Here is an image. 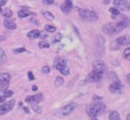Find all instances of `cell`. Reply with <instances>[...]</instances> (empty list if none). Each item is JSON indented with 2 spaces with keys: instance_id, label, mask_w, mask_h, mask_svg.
Instances as JSON below:
<instances>
[{
  "instance_id": "obj_1",
  "label": "cell",
  "mask_w": 130,
  "mask_h": 120,
  "mask_svg": "<svg viewBox=\"0 0 130 120\" xmlns=\"http://www.w3.org/2000/svg\"><path fill=\"white\" fill-rule=\"evenodd\" d=\"M106 110V105L103 102H93L86 106V114L90 118H95L96 116L103 114Z\"/></svg>"
},
{
  "instance_id": "obj_2",
  "label": "cell",
  "mask_w": 130,
  "mask_h": 120,
  "mask_svg": "<svg viewBox=\"0 0 130 120\" xmlns=\"http://www.w3.org/2000/svg\"><path fill=\"white\" fill-rule=\"evenodd\" d=\"M77 12L79 17L85 21H96L99 19V15L95 11L85 9V8H77Z\"/></svg>"
},
{
  "instance_id": "obj_3",
  "label": "cell",
  "mask_w": 130,
  "mask_h": 120,
  "mask_svg": "<svg viewBox=\"0 0 130 120\" xmlns=\"http://www.w3.org/2000/svg\"><path fill=\"white\" fill-rule=\"evenodd\" d=\"M11 75L8 72H2L0 73V92L4 93L8 89L10 84Z\"/></svg>"
},
{
  "instance_id": "obj_4",
  "label": "cell",
  "mask_w": 130,
  "mask_h": 120,
  "mask_svg": "<svg viewBox=\"0 0 130 120\" xmlns=\"http://www.w3.org/2000/svg\"><path fill=\"white\" fill-rule=\"evenodd\" d=\"M14 105H15V101L13 99L1 104L0 105V115H4V114H7L8 112H10L14 108Z\"/></svg>"
},
{
  "instance_id": "obj_5",
  "label": "cell",
  "mask_w": 130,
  "mask_h": 120,
  "mask_svg": "<svg viewBox=\"0 0 130 120\" xmlns=\"http://www.w3.org/2000/svg\"><path fill=\"white\" fill-rule=\"evenodd\" d=\"M92 71L98 73H103L106 71V64L103 60H95L92 63Z\"/></svg>"
},
{
  "instance_id": "obj_6",
  "label": "cell",
  "mask_w": 130,
  "mask_h": 120,
  "mask_svg": "<svg viewBox=\"0 0 130 120\" xmlns=\"http://www.w3.org/2000/svg\"><path fill=\"white\" fill-rule=\"evenodd\" d=\"M44 100V95L42 93H39L37 95H32V96H27L24 101L26 103H29V104H38L40 102H42Z\"/></svg>"
},
{
  "instance_id": "obj_7",
  "label": "cell",
  "mask_w": 130,
  "mask_h": 120,
  "mask_svg": "<svg viewBox=\"0 0 130 120\" xmlns=\"http://www.w3.org/2000/svg\"><path fill=\"white\" fill-rule=\"evenodd\" d=\"M67 67V62L64 58H61V57H58L55 59V62H54V68L57 69L58 71H62L63 69H65Z\"/></svg>"
},
{
  "instance_id": "obj_8",
  "label": "cell",
  "mask_w": 130,
  "mask_h": 120,
  "mask_svg": "<svg viewBox=\"0 0 130 120\" xmlns=\"http://www.w3.org/2000/svg\"><path fill=\"white\" fill-rule=\"evenodd\" d=\"M103 73H98V72H93L91 71L85 78V82H98L103 78Z\"/></svg>"
},
{
  "instance_id": "obj_9",
  "label": "cell",
  "mask_w": 130,
  "mask_h": 120,
  "mask_svg": "<svg viewBox=\"0 0 130 120\" xmlns=\"http://www.w3.org/2000/svg\"><path fill=\"white\" fill-rule=\"evenodd\" d=\"M75 107H76V105H75V104H72V103H71V104H68V105H65L64 107H62V108L60 109L59 113H60L61 116H67V115H70V114L74 111Z\"/></svg>"
},
{
  "instance_id": "obj_10",
  "label": "cell",
  "mask_w": 130,
  "mask_h": 120,
  "mask_svg": "<svg viewBox=\"0 0 130 120\" xmlns=\"http://www.w3.org/2000/svg\"><path fill=\"white\" fill-rule=\"evenodd\" d=\"M72 8H73V3H72V1H71V0H66V1H65V2H63V3H62V5L60 6L61 11H62L65 15H68V14L71 12Z\"/></svg>"
},
{
  "instance_id": "obj_11",
  "label": "cell",
  "mask_w": 130,
  "mask_h": 120,
  "mask_svg": "<svg viewBox=\"0 0 130 120\" xmlns=\"http://www.w3.org/2000/svg\"><path fill=\"white\" fill-rule=\"evenodd\" d=\"M35 15H36V13L29 11L26 6H22V7L17 11V16H18L19 18H25V17H28V16H35Z\"/></svg>"
},
{
  "instance_id": "obj_12",
  "label": "cell",
  "mask_w": 130,
  "mask_h": 120,
  "mask_svg": "<svg viewBox=\"0 0 130 120\" xmlns=\"http://www.w3.org/2000/svg\"><path fill=\"white\" fill-rule=\"evenodd\" d=\"M109 91L113 94H118L122 91V83L120 80L118 81H113L110 85H109Z\"/></svg>"
},
{
  "instance_id": "obj_13",
  "label": "cell",
  "mask_w": 130,
  "mask_h": 120,
  "mask_svg": "<svg viewBox=\"0 0 130 120\" xmlns=\"http://www.w3.org/2000/svg\"><path fill=\"white\" fill-rule=\"evenodd\" d=\"M118 46H130V36H122L116 40Z\"/></svg>"
},
{
  "instance_id": "obj_14",
  "label": "cell",
  "mask_w": 130,
  "mask_h": 120,
  "mask_svg": "<svg viewBox=\"0 0 130 120\" xmlns=\"http://www.w3.org/2000/svg\"><path fill=\"white\" fill-rule=\"evenodd\" d=\"M3 25H4L5 28H7V29H11V31L16 28V23H15V21H14L13 19H4V21H3Z\"/></svg>"
},
{
  "instance_id": "obj_15",
  "label": "cell",
  "mask_w": 130,
  "mask_h": 120,
  "mask_svg": "<svg viewBox=\"0 0 130 120\" xmlns=\"http://www.w3.org/2000/svg\"><path fill=\"white\" fill-rule=\"evenodd\" d=\"M41 33H42V32L39 31V29H32V31H30V32L27 33L26 37H27L29 40H35V39H37V38H40Z\"/></svg>"
},
{
  "instance_id": "obj_16",
  "label": "cell",
  "mask_w": 130,
  "mask_h": 120,
  "mask_svg": "<svg viewBox=\"0 0 130 120\" xmlns=\"http://www.w3.org/2000/svg\"><path fill=\"white\" fill-rule=\"evenodd\" d=\"M112 28H113V22H109V23H107V24H105V25L103 26V32H104L105 34H107V35L112 36V35H113Z\"/></svg>"
},
{
  "instance_id": "obj_17",
  "label": "cell",
  "mask_w": 130,
  "mask_h": 120,
  "mask_svg": "<svg viewBox=\"0 0 130 120\" xmlns=\"http://www.w3.org/2000/svg\"><path fill=\"white\" fill-rule=\"evenodd\" d=\"M109 120H121L118 111L112 110V111L109 113Z\"/></svg>"
},
{
  "instance_id": "obj_18",
  "label": "cell",
  "mask_w": 130,
  "mask_h": 120,
  "mask_svg": "<svg viewBox=\"0 0 130 120\" xmlns=\"http://www.w3.org/2000/svg\"><path fill=\"white\" fill-rule=\"evenodd\" d=\"M109 10H110V12L112 13V15H111L112 19H117V17L120 16V10H119L118 8H116V7H111Z\"/></svg>"
},
{
  "instance_id": "obj_19",
  "label": "cell",
  "mask_w": 130,
  "mask_h": 120,
  "mask_svg": "<svg viewBox=\"0 0 130 120\" xmlns=\"http://www.w3.org/2000/svg\"><path fill=\"white\" fill-rule=\"evenodd\" d=\"M121 10L123 11H130V2L129 1H122L121 0V5L119 7Z\"/></svg>"
},
{
  "instance_id": "obj_20",
  "label": "cell",
  "mask_w": 130,
  "mask_h": 120,
  "mask_svg": "<svg viewBox=\"0 0 130 120\" xmlns=\"http://www.w3.org/2000/svg\"><path fill=\"white\" fill-rule=\"evenodd\" d=\"M1 15H2L5 19H10V17L12 16V10H11V9H9V8L4 9V10H2Z\"/></svg>"
},
{
  "instance_id": "obj_21",
  "label": "cell",
  "mask_w": 130,
  "mask_h": 120,
  "mask_svg": "<svg viewBox=\"0 0 130 120\" xmlns=\"http://www.w3.org/2000/svg\"><path fill=\"white\" fill-rule=\"evenodd\" d=\"M42 14L44 15V17H45L47 20L52 21V20H54V19H55L54 14H53L52 12H50V11H43V12H42Z\"/></svg>"
},
{
  "instance_id": "obj_22",
  "label": "cell",
  "mask_w": 130,
  "mask_h": 120,
  "mask_svg": "<svg viewBox=\"0 0 130 120\" xmlns=\"http://www.w3.org/2000/svg\"><path fill=\"white\" fill-rule=\"evenodd\" d=\"M44 29H45L46 33H56V31H57L56 26L52 25V24H46L44 26Z\"/></svg>"
},
{
  "instance_id": "obj_23",
  "label": "cell",
  "mask_w": 130,
  "mask_h": 120,
  "mask_svg": "<svg viewBox=\"0 0 130 120\" xmlns=\"http://www.w3.org/2000/svg\"><path fill=\"white\" fill-rule=\"evenodd\" d=\"M63 82H64V79H63V77L62 76H57L56 78H55V86L56 87H60L62 84H63Z\"/></svg>"
},
{
  "instance_id": "obj_24",
  "label": "cell",
  "mask_w": 130,
  "mask_h": 120,
  "mask_svg": "<svg viewBox=\"0 0 130 120\" xmlns=\"http://www.w3.org/2000/svg\"><path fill=\"white\" fill-rule=\"evenodd\" d=\"M38 46L41 49H48V48H50V44L47 41H45V40L44 41H40L39 44H38Z\"/></svg>"
},
{
  "instance_id": "obj_25",
  "label": "cell",
  "mask_w": 130,
  "mask_h": 120,
  "mask_svg": "<svg viewBox=\"0 0 130 120\" xmlns=\"http://www.w3.org/2000/svg\"><path fill=\"white\" fill-rule=\"evenodd\" d=\"M31 109L35 111V113H38V114H41L43 112V109L40 105L38 104H31Z\"/></svg>"
},
{
  "instance_id": "obj_26",
  "label": "cell",
  "mask_w": 130,
  "mask_h": 120,
  "mask_svg": "<svg viewBox=\"0 0 130 120\" xmlns=\"http://www.w3.org/2000/svg\"><path fill=\"white\" fill-rule=\"evenodd\" d=\"M123 57L127 60H130V47L125 48V50L123 52Z\"/></svg>"
},
{
  "instance_id": "obj_27",
  "label": "cell",
  "mask_w": 130,
  "mask_h": 120,
  "mask_svg": "<svg viewBox=\"0 0 130 120\" xmlns=\"http://www.w3.org/2000/svg\"><path fill=\"white\" fill-rule=\"evenodd\" d=\"M61 39H62V35H61L60 33H57V34L53 37V43L55 44V43H57V42H60Z\"/></svg>"
},
{
  "instance_id": "obj_28",
  "label": "cell",
  "mask_w": 130,
  "mask_h": 120,
  "mask_svg": "<svg viewBox=\"0 0 130 120\" xmlns=\"http://www.w3.org/2000/svg\"><path fill=\"white\" fill-rule=\"evenodd\" d=\"M25 51H26V49H25L24 47H19V48L14 49L12 52H13L14 54H18V53H23V52H25Z\"/></svg>"
},
{
  "instance_id": "obj_29",
  "label": "cell",
  "mask_w": 130,
  "mask_h": 120,
  "mask_svg": "<svg viewBox=\"0 0 130 120\" xmlns=\"http://www.w3.org/2000/svg\"><path fill=\"white\" fill-rule=\"evenodd\" d=\"M5 60H6V54H5V52L3 50L0 49V62H3Z\"/></svg>"
},
{
  "instance_id": "obj_30",
  "label": "cell",
  "mask_w": 130,
  "mask_h": 120,
  "mask_svg": "<svg viewBox=\"0 0 130 120\" xmlns=\"http://www.w3.org/2000/svg\"><path fill=\"white\" fill-rule=\"evenodd\" d=\"M12 95H13V92H12L11 89H7L6 92H4V93H3V97H5V98L12 97Z\"/></svg>"
},
{
  "instance_id": "obj_31",
  "label": "cell",
  "mask_w": 130,
  "mask_h": 120,
  "mask_svg": "<svg viewBox=\"0 0 130 120\" xmlns=\"http://www.w3.org/2000/svg\"><path fill=\"white\" fill-rule=\"evenodd\" d=\"M42 72L43 73H49L50 72V66L49 65H45V66H43L42 67Z\"/></svg>"
},
{
  "instance_id": "obj_32",
  "label": "cell",
  "mask_w": 130,
  "mask_h": 120,
  "mask_svg": "<svg viewBox=\"0 0 130 120\" xmlns=\"http://www.w3.org/2000/svg\"><path fill=\"white\" fill-rule=\"evenodd\" d=\"M27 78H28V80H35V75H34V73L31 71L27 72Z\"/></svg>"
},
{
  "instance_id": "obj_33",
  "label": "cell",
  "mask_w": 130,
  "mask_h": 120,
  "mask_svg": "<svg viewBox=\"0 0 130 120\" xmlns=\"http://www.w3.org/2000/svg\"><path fill=\"white\" fill-rule=\"evenodd\" d=\"M43 3L46 5H52V4H54V1L53 0H43Z\"/></svg>"
},
{
  "instance_id": "obj_34",
  "label": "cell",
  "mask_w": 130,
  "mask_h": 120,
  "mask_svg": "<svg viewBox=\"0 0 130 120\" xmlns=\"http://www.w3.org/2000/svg\"><path fill=\"white\" fill-rule=\"evenodd\" d=\"M61 73H62L63 75H68V74H69V68H68V66H67L65 69H63V70L61 71Z\"/></svg>"
},
{
  "instance_id": "obj_35",
  "label": "cell",
  "mask_w": 130,
  "mask_h": 120,
  "mask_svg": "<svg viewBox=\"0 0 130 120\" xmlns=\"http://www.w3.org/2000/svg\"><path fill=\"white\" fill-rule=\"evenodd\" d=\"M92 100L93 101H101V100H103V97H100V96H96V95H94L93 97H92Z\"/></svg>"
},
{
  "instance_id": "obj_36",
  "label": "cell",
  "mask_w": 130,
  "mask_h": 120,
  "mask_svg": "<svg viewBox=\"0 0 130 120\" xmlns=\"http://www.w3.org/2000/svg\"><path fill=\"white\" fill-rule=\"evenodd\" d=\"M30 21H31V22H35V24H37V25H39V24H40V21H39L38 19H36L35 17L30 18Z\"/></svg>"
},
{
  "instance_id": "obj_37",
  "label": "cell",
  "mask_w": 130,
  "mask_h": 120,
  "mask_svg": "<svg viewBox=\"0 0 130 120\" xmlns=\"http://www.w3.org/2000/svg\"><path fill=\"white\" fill-rule=\"evenodd\" d=\"M6 3H7V1H5V0H0V8H2L4 5H6Z\"/></svg>"
},
{
  "instance_id": "obj_38",
  "label": "cell",
  "mask_w": 130,
  "mask_h": 120,
  "mask_svg": "<svg viewBox=\"0 0 130 120\" xmlns=\"http://www.w3.org/2000/svg\"><path fill=\"white\" fill-rule=\"evenodd\" d=\"M48 37V34H42L41 33V36H40V38L42 39V41H44V39H46Z\"/></svg>"
},
{
  "instance_id": "obj_39",
  "label": "cell",
  "mask_w": 130,
  "mask_h": 120,
  "mask_svg": "<svg viewBox=\"0 0 130 120\" xmlns=\"http://www.w3.org/2000/svg\"><path fill=\"white\" fill-rule=\"evenodd\" d=\"M22 109H23L24 113H26V114H29V109H28L27 107H22Z\"/></svg>"
},
{
  "instance_id": "obj_40",
  "label": "cell",
  "mask_w": 130,
  "mask_h": 120,
  "mask_svg": "<svg viewBox=\"0 0 130 120\" xmlns=\"http://www.w3.org/2000/svg\"><path fill=\"white\" fill-rule=\"evenodd\" d=\"M6 40V37H4V36H2V35H0V43H2V42H4Z\"/></svg>"
},
{
  "instance_id": "obj_41",
  "label": "cell",
  "mask_w": 130,
  "mask_h": 120,
  "mask_svg": "<svg viewBox=\"0 0 130 120\" xmlns=\"http://www.w3.org/2000/svg\"><path fill=\"white\" fill-rule=\"evenodd\" d=\"M31 91H34V92H37V91H38V86L34 84V85L31 86Z\"/></svg>"
},
{
  "instance_id": "obj_42",
  "label": "cell",
  "mask_w": 130,
  "mask_h": 120,
  "mask_svg": "<svg viewBox=\"0 0 130 120\" xmlns=\"http://www.w3.org/2000/svg\"><path fill=\"white\" fill-rule=\"evenodd\" d=\"M126 80H127V82L130 83V73H128V74L126 75Z\"/></svg>"
},
{
  "instance_id": "obj_43",
  "label": "cell",
  "mask_w": 130,
  "mask_h": 120,
  "mask_svg": "<svg viewBox=\"0 0 130 120\" xmlns=\"http://www.w3.org/2000/svg\"><path fill=\"white\" fill-rule=\"evenodd\" d=\"M126 120H130V113L127 114V116H126Z\"/></svg>"
},
{
  "instance_id": "obj_44",
  "label": "cell",
  "mask_w": 130,
  "mask_h": 120,
  "mask_svg": "<svg viewBox=\"0 0 130 120\" xmlns=\"http://www.w3.org/2000/svg\"><path fill=\"white\" fill-rule=\"evenodd\" d=\"M103 3H104V4H109L110 1H109V0H107V1H103Z\"/></svg>"
},
{
  "instance_id": "obj_45",
  "label": "cell",
  "mask_w": 130,
  "mask_h": 120,
  "mask_svg": "<svg viewBox=\"0 0 130 120\" xmlns=\"http://www.w3.org/2000/svg\"><path fill=\"white\" fill-rule=\"evenodd\" d=\"M18 106H19V107H22V102H19V103H18Z\"/></svg>"
},
{
  "instance_id": "obj_46",
  "label": "cell",
  "mask_w": 130,
  "mask_h": 120,
  "mask_svg": "<svg viewBox=\"0 0 130 120\" xmlns=\"http://www.w3.org/2000/svg\"><path fill=\"white\" fill-rule=\"evenodd\" d=\"M89 120H98L96 118H91V119H89Z\"/></svg>"
},
{
  "instance_id": "obj_47",
  "label": "cell",
  "mask_w": 130,
  "mask_h": 120,
  "mask_svg": "<svg viewBox=\"0 0 130 120\" xmlns=\"http://www.w3.org/2000/svg\"><path fill=\"white\" fill-rule=\"evenodd\" d=\"M1 12H2V8H0V14H1Z\"/></svg>"
}]
</instances>
